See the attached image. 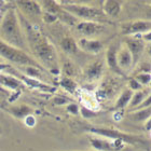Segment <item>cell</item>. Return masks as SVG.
Returning a JSON list of instances; mask_svg holds the SVG:
<instances>
[{
  "instance_id": "6da1fadb",
  "label": "cell",
  "mask_w": 151,
  "mask_h": 151,
  "mask_svg": "<svg viewBox=\"0 0 151 151\" xmlns=\"http://www.w3.org/2000/svg\"><path fill=\"white\" fill-rule=\"evenodd\" d=\"M23 29L28 38V42L30 43V47H32L34 53L39 58L40 63H42L47 68H50L52 70V73H58L57 54L55 52V49L52 47V44L49 43L47 38L44 37L39 30L34 28L25 19H24Z\"/></svg>"
},
{
  "instance_id": "7a4b0ae2",
  "label": "cell",
  "mask_w": 151,
  "mask_h": 151,
  "mask_svg": "<svg viewBox=\"0 0 151 151\" xmlns=\"http://www.w3.org/2000/svg\"><path fill=\"white\" fill-rule=\"evenodd\" d=\"M0 40L21 51L25 49L22 25L13 8L6 10L0 22Z\"/></svg>"
},
{
  "instance_id": "3957f363",
  "label": "cell",
  "mask_w": 151,
  "mask_h": 151,
  "mask_svg": "<svg viewBox=\"0 0 151 151\" xmlns=\"http://www.w3.org/2000/svg\"><path fill=\"white\" fill-rule=\"evenodd\" d=\"M0 56L14 64L23 65L25 67L32 66L37 67V68H41V65L39 64V62L34 60L32 57L29 56L28 54L25 53L24 51H21L19 49L11 47V45L4 43L1 40H0Z\"/></svg>"
},
{
  "instance_id": "277c9868",
  "label": "cell",
  "mask_w": 151,
  "mask_h": 151,
  "mask_svg": "<svg viewBox=\"0 0 151 151\" xmlns=\"http://www.w3.org/2000/svg\"><path fill=\"white\" fill-rule=\"evenodd\" d=\"M60 6L76 19L79 17V19H83L85 21H93V19H97L106 16L103 13L101 9H98L96 6H85V4H73L69 2Z\"/></svg>"
},
{
  "instance_id": "5b68a950",
  "label": "cell",
  "mask_w": 151,
  "mask_h": 151,
  "mask_svg": "<svg viewBox=\"0 0 151 151\" xmlns=\"http://www.w3.org/2000/svg\"><path fill=\"white\" fill-rule=\"evenodd\" d=\"M88 131L95 135L103 136L106 139L110 140H120L124 144H129V145H136V144H142V140L136 135L132 134H126V133L120 132L116 129H107V127H90Z\"/></svg>"
},
{
  "instance_id": "8992f818",
  "label": "cell",
  "mask_w": 151,
  "mask_h": 151,
  "mask_svg": "<svg viewBox=\"0 0 151 151\" xmlns=\"http://www.w3.org/2000/svg\"><path fill=\"white\" fill-rule=\"evenodd\" d=\"M151 23L149 21H134V22L123 23L121 25V32L123 35L133 36L137 34L150 32Z\"/></svg>"
},
{
  "instance_id": "52a82bcc",
  "label": "cell",
  "mask_w": 151,
  "mask_h": 151,
  "mask_svg": "<svg viewBox=\"0 0 151 151\" xmlns=\"http://www.w3.org/2000/svg\"><path fill=\"white\" fill-rule=\"evenodd\" d=\"M125 47H127V50L131 53L133 60V67L136 66V63L139 60L142 54L145 51V42L144 40L139 39L136 37H127L125 39Z\"/></svg>"
},
{
  "instance_id": "ba28073f",
  "label": "cell",
  "mask_w": 151,
  "mask_h": 151,
  "mask_svg": "<svg viewBox=\"0 0 151 151\" xmlns=\"http://www.w3.org/2000/svg\"><path fill=\"white\" fill-rule=\"evenodd\" d=\"M90 144L98 151H119L124 147V142L120 140H108L97 137L90 138Z\"/></svg>"
},
{
  "instance_id": "9c48e42d",
  "label": "cell",
  "mask_w": 151,
  "mask_h": 151,
  "mask_svg": "<svg viewBox=\"0 0 151 151\" xmlns=\"http://www.w3.org/2000/svg\"><path fill=\"white\" fill-rule=\"evenodd\" d=\"M77 30L85 37H94L104 30V26L94 21H84L77 24Z\"/></svg>"
},
{
  "instance_id": "30bf717a",
  "label": "cell",
  "mask_w": 151,
  "mask_h": 151,
  "mask_svg": "<svg viewBox=\"0 0 151 151\" xmlns=\"http://www.w3.org/2000/svg\"><path fill=\"white\" fill-rule=\"evenodd\" d=\"M116 62H118V67H119L120 71L122 73H127L133 68L132 56L125 45L119 47L118 55H116Z\"/></svg>"
},
{
  "instance_id": "8fae6325",
  "label": "cell",
  "mask_w": 151,
  "mask_h": 151,
  "mask_svg": "<svg viewBox=\"0 0 151 151\" xmlns=\"http://www.w3.org/2000/svg\"><path fill=\"white\" fill-rule=\"evenodd\" d=\"M118 51H119V43L112 42L108 47L107 52H106V62H107V65L111 70H113L114 73H119V75H122V73L120 71L119 67H118V62H116Z\"/></svg>"
},
{
  "instance_id": "7c38bea8",
  "label": "cell",
  "mask_w": 151,
  "mask_h": 151,
  "mask_svg": "<svg viewBox=\"0 0 151 151\" xmlns=\"http://www.w3.org/2000/svg\"><path fill=\"white\" fill-rule=\"evenodd\" d=\"M78 47L81 50L88 52V53H99L103 49V43L99 40H95V39H86V38H82L77 42Z\"/></svg>"
},
{
  "instance_id": "4fadbf2b",
  "label": "cell",
  "mask_w": 151,
  "mask_h": 151,
  "mask_svg": "<svg viewBox=\"0 0 151 151\" xmlns=\"http://www.w3.org/2000/svg\"><path fill=\"white\" fill-rule=\"evenodd\" d=\"M16 4L26 14H30V15H41L42 14L41 6L37 1H30V0L16 1Z\"/></svg>"
},
{
  "instance_id": "5bb4252c",
  "label": "cell",
  "mask_w": 151,
  "mask_h": 151,
  "mask_svg": "<svg viewBox=\"0 0 151 151\" xmlns=\"http://www.w3.org/2000/svg\"><path fill=\"white\" fill-rule=\"evenodd\" d=\"M103 69H104V64L101 60H95L93 63L88 64V66L85 67L84 73L85 77L88 80H96L101 76L103 73Z\"/></svg>"
},
{
  "instance_id": "9a60e30c",
  "label": "cell",
  "mask_w": 151,
  "mask_h": 151,
  "mask_svg": "<svg viewBox=\"0 0 151 151\" xmlns=\"http://www.w3.org/2000/svg\"><path fill=\"white\" fill-rule=\"evenodd\" d=\"M23 85V82L19 79L12 77L10 75H3L0 73V86L4 90L11 88V90H17Z\"/></svg>"
},
{
  "instance_id": "2e32d148",
  "label": "cell",
  "mask_w": 151,
  "mask_h": 151,
  "mask_svg": "<svg viewBox=\"0 0 151 151\" xmlns=\"http://www.w3.org/2000/svg\"><path fill=\"white\" fill-rule=\"evenodd\" d=\"M103 13L105 15H109L116 17L121 12V2L114 0H107L103 2Z\"/></svg>"
},
{
  "instance_id": "e0dca14e",
  "label": "cell",
  "mask_w": 151,
  "mask_h": 151,
  "mask_svg": "<svg viewBox=\"0 0 151 151\" xmlns=\"http://www.w3.org/2000/svg\"><path fill=\"white\" fill-rule=\"evenodd\" d=\"M150 93H149V88L145 90V88H142L140 91H137V92H134L132 95V98H131V101H129V109L131 111L134 110L137 106L142 104V101H145L146 98L148 97Z\"/></svg>"
},
{
  "instance_id": "ac0fdd59",
  "label": "cell",
  "mask_w": 151,
  "mask_h": 151,
  "mask_svg": "<svg viewBox=\"0 0 151 151\" xmlns=\"http://www.w3.org/2000/svg\"><path fill=\"white\" fill-rule=\"evenodd\" d=\"M134 92L131 91L129 88H124L121 93V95L119 96L118 98V101H116V104H114V107L113 109L114 110H120V109H123V108H125L129 106V101H131V98H132V95Z\"/></svg>"
},
{
  "instance_id": "d6986e66",
  "label": "cell",
  "mask_w": 151,
  "mask_h": 151,
  "mask_svg": "<svg viewBox=\"0 0 151 151\" xmlns=\"http://www.w3.org/2000/svg\"><path fill=\"white\" fill-rule=\"evenodd\" d=\"M8 111L17 119H25L27 116H30L32 109L27 105H19V106L10 107Z\"/></svg>"
},
{
  "instance_id": "ffe728a7",
  "label": "cell",
  "mask_w": 151,
  "mask_h": 151,
  "mask_svg": "<svg viewBox=\"0 0 151 151\" xmlns=\"http://www.w3.org/2000/svg\"><path fill=\"white\" fill-rule=\"evenodd\" d=\"M81 99H82V103H83V106L82 107H85L90 109L92 111H95L99 107V105H98V101L95 97V95L93 94H90L88 92H82L81 93Z\"/></svg>"
},
{
  "instance_id": "44dd1931",
  "label": "cell",
  "mask_w": 151,
  "mask_h": 151,
  "mask_svg": "<svg viewBox=\"0 0 151 151\" xmlns=\"http://www.w3.org/2000/svg\"><path fill=\"white\" fill-rule=\"evenodd\" d=\"M60 47L66 53L68 54H76L78 52L79 47L75 39L71 37H65L60 41Z\"/></svg>"
},
{
  "instance_id": "7402d4cb",
  "label": "cell",
  "mask_w": 151,
  "mask_h": 151,
  "mask_svg": "<svg viewBox=\"0 0 151 151\" xmlns=\"http://www.w3.org/2000/svg\"><path fill=\"white\" fill-rule=\"evenodd\" d=\"M150 108H146V109H142V110L132 111L129 114V118L135 122H146V121L150 120Z\"/></svg>"
},
{
  "instance_id": "603a6c76",
  "label": "cell",
  "mask_w": 151,
  "mask_h": 151,
  "mask_svg": "<svg viewBox=\"0 0 151 151\" xmlns=\"http://www.w3.org/2000/svg\"><path fill=\"white\" fill-rule=\"evenodd\" d=\"M60 84L62 85L67 92H69L70 94H75V92L77 91V83H76L71 78L63 77V78L60 79Z\"/></svg>"
},
{
  "instance_id": "cb8c5ba5",
  "label": "cell",
  "mask_w": 151,
  "mask_h": 151,
  "mask_svg": "<svg viewBox=\"0 0 151 151\" xmlns=\"http://www.w3.org/2000/svg\"><path fill=\"white\" fill-rule=\"evenodd\" d=\"M25 73L27 76L26 77H28V78H32V79H40L42 73H41V70L40 68H37V67H32V66H27L25 67Z\"/></svg>"
},
{
  "instance_id": "d4e9b609",
  "label": "cell",
  "mask_w": 151,
  "mask_h": 151,
  "mask_svg": "<svg viewBox=\"0 0 151 151\" xmlns=\"http://www.w3.org/2000/svg\"><path fill=\"white\" fill-rule=\"evenodd\" d=\"M133 79H135L142 88H145L146 85H148L151 81L150 73H138V75H136Z\"/></svg>"
},
{
  "instance_id": "484cf974",
  "label": "cell",
  "mask_w": 151,
  "mask_h": 151,
  "mask_svg": "<svg viewBox=\"0 0 151 151\" xmlns=\"http://www.w3.org/2000/svg\"><path fill=\"white\" fill-rule=\"evenodd\" d=\"M63 70H64V73H65V77H67V78H71L76 73V67L73 63H70L69 60H67V62L64 63Z\"/></svg>"
},
{
  "instance_id": "4316f807",
  "label": "cell",
  "mask_w": 151,
  "mask_h": 151,
  "mask_svg": "<svg viewBox=\"0 0 151 151\" xmlns=\"http://www.w3.org/2000/svg\"><path fill=\"white\" fill-rule=\"evenodd\" d=\"M41 16H42L43 22L47 23V24H53V23H55L56 21H58V19H57L56 16L53 15V14H51V13H47V12H42Z\"/></svg>"
},
{
  "instance_id": "83f0119b",
  "label": "cell",
  "mask_w": 151,
  "mask_h": 151,
  "mask_svg": "<svg viewBox=\"0 0 151 151\" xmlns=\"http://www.w3.org/2000/svg\"><path fill=\"white\" fill-rule=\"evenodd\" d=\"M79 112H81L82 116H83L84 119L93 118V116H96V112H95V111H92V110H90V109H88V108H85V107L80 108V111H79Z\"/></svg>"
},
{
  "instance_id": "f1b7e54d",
  "label": "cell",
  "mask_w": 151,
  "mask_h": 151,
  "mask_svg": "<svg viewBox=\"0 0 151 151\" xmlns=\"http://www.w3.org/2000/svg\"><path fill=\"white\" fill-rule=\"evenodd\" d=\"M129 90H131V91H133V92H137V91H140V90H142V86L140 84H139L138 82L136 81L135 79H131V80H129Z\"/></svg>"
},
{
  "instance_id": "f546056e",
  "label": "cell",
  "mask_w": 151,
  "mask_h": 151,
  "mask_svg": "<svg viewBox=\"0 0 151 151\" xmlns=\"http://www.w3.org/2000/svg\"><path fill=\"white\" fill-rule=\"evenodd\" d=\"M150 105H151V96L149 95L148 97L146 98L145 101H142V104L139 105V106H137V107L134 109V110L132 111H135V110H142V109H146V108H150Z\"/></svg>"
},
{
  "instance_id": "4dcf8cb0",
  "label": "cell",
  "mask_w": 151,
  "mask_h": 151,
  "mask_svg": "<svg viewBox=\"0 0 151 151\" xmlns=\"http://www.w3.org/2000/svg\"><path fill=\"white\" fill-rule=\"evenodd\" d=\"M67 110H68V112L73 113V114H79V111H80V108H79V106L77 104H75V103H73V104H69L68 106H67Z\"/></svg>"
},
{
  "instance_id": "1f68e13d",
  "label": "cell",
  "mask_w": 151,
  "mask_h": 151,
  "mask_svg": "<svg viewBox=\"0 0 151 151\" xmlns=\"http://www.w3.org/2000/svg\"><path fill=\"white\" fill-rule=\"evenodd\" d=\"M25 123H26V125L28 126V127H32V126L35 125L36 120H35V118H34V116H27L25 118Z\"/></svg>"
},
{
  "instance_id": "d6a6232c",
  "label": "cell",
  "mask_w": 151,
  "mask_h": 151,
  "mask_svg": "<svg viewBox=\"0 0 151 151\" xmlns=\"http://www.w3.org/2000/svg\"><path fill=\"white\" fill-rule=\"evenodd\" d=\"M53 101L56 105H63V104H65V103H66L67 99H66V98H63V97H55L53 99Z\"/></svg>"
},
{
  "instance_id": "836d02e7",
  "label": "cell",
  "mask_w": 151,
  "mask_h": 151,
  "mask_svg": "<svg viewBox=\"0 0 151 151\" xmlns=\"http://www.w3.org/2000/svg\"><path fill=\"white\" fill-rule=\"evenodd\" d=\"M146 129H147L148 132H150V120L146 121Z\"/></svg>"
},
{
  "instance_id": "e575fe53",
  "label": "cell",
  "mask_w": 151,
  "mask_h": 151,
  "mask_svg": "<svg viewBox=\"0 0 151 151\" xmlns=\"http://www.w3.org/2000/svg\"><path fill=\"white\" fill-rule=\"evenodd\" d=\"M0 91H1V92H6V90H4V88H2L1 86H0ZM6 93H8V92H6Z\"/></svg>"
}]
</instances>
